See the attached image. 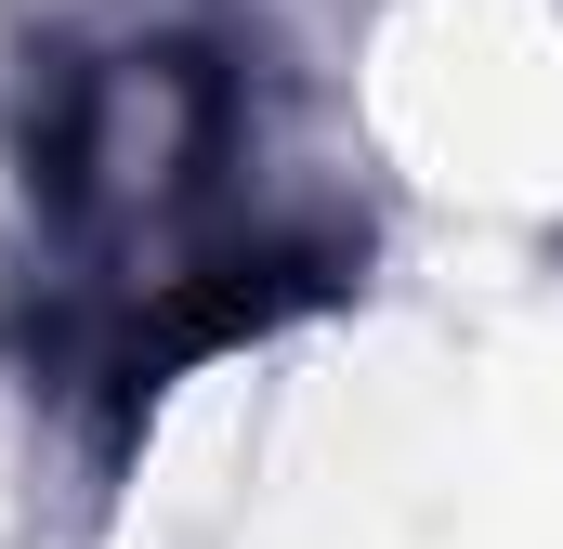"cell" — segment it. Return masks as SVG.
<instances>
[{
	"label": "cell",
	"instance_id": "cell-1",
	"mask_svg": "<svg viewBox=\"0 0 563 549\" xmlns=\"http://www.w3.org/2000/svg\"><path fill=\"white\" fill-rule=\"evenodd\" d=\"M26 210L53 340L92 354L119 393H157L170 367L341 288V236L276 197L263 92L210 26H132L79 53L26 144Z\"/></svg>",
	"mask_w": 563,
	"mask_h": 549
}]
</instances>
